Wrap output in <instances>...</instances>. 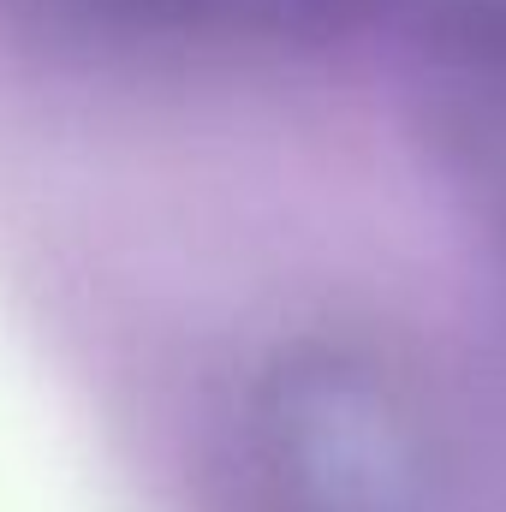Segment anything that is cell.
<instances>
[{
	"label": "cell",
	"mask_w": 506,
	"mask_h": 512,
	"mask_svg": "<svg viewBox=\"0 0 506 512\" xmlns=\"http://www.w3.org/2000/svg\"><path fill=\"white\" fill-rule=\"evenodd\" d=\"M256 512H459V477L423 393L358 346L280 352L245 405Z\"/></svg>",
	"instance_id": "6da1fadb"
}]
</instances>
